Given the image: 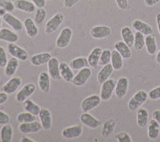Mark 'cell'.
Masks as SVG:
<instances>
[{
	"label": "cell",
	"mask_w": 160,
	"mask_h": 142,
	"mask_svg": "<svg viewBox=\"0 0 160 142\" xmlns=\"http://www.w3.org/2000/svg\"><path fill=\"white\" fill-rule=\"evenodd\" d=\"M152 118L155 119L160 125V109H155L152 113Z\"/></svg>",
	"instance_id": "51"
},
{
	"label": "cell",
	"mask_w": 160,
	"mask_h": 142,
	"mask_svg": "<svg viewBox=\"0 0 160 142\" xmlns=\"http://www.w3.org/2000/svg\"><path fill=\"white\" fill-rule=\"evenodd\" d=\"M115 86L116 82L113 78L108 79L102 84L99 96L102 101H108L111 98L113 93L115 91Z\"/></svg>",
	"instance_id": "4"
},
{
	"label": "cell",
	"mask_w": 160,
	"mask_h": 142,
	"mask_svg": "<svg viewBox=\"0 0 160 142\" xmlns=\"http://www.w3.org/2000/svg\"><path fill=\"white\" fill-rule=\"evenodd\" d=\"M80 0H64L63 5L66 8L70 9V8L73 7L75 4L78 3Z\"/></svg>",
	"instance_id": "48"
},
{
	"label": "cell",
	"mask_w": 160,
	"mask_h": 142,
	"mask_svg": "<svg viewBox=\"0 0 160 142\" xmlns=\"http://www.w3.org/2000/svg\"><path fill=\"white\" fill-rule=\"evenodd\" d=\"M18 34L8 28H2L0 31V40L9 43H16L18 41Z\"/></svg>",
	"instance_id": "20"
},
{
	"label": "cell",
	"mask_w": 160,
	"mask_h": 142,
	"mask_svg": "<svg viewBox=\"0 0 160 142\" xmlns=\"http://www.w3.org/2000/svg\"><path fill=\"white\" fill-rule=\"evenodd\" d=\"M36 86L33 83H28L22 87L15 95V100L19 103H24L26 100L29 99L30 97L35 93Z\"/></svg>",
	"instance_id": "5"
},
{
	"label": "cell",
	"mask_w": 160,
	"mask_h": 142,
	"mask_svg": "<svg viewBox=\"0 0 160 142\" xmlns=\"http://www.w3.org/2000/svg\"><path fill=\"white\" fill-rule=\"evenodd\" d=\"M0 7H2L7 11V12H12L15 9V4L8 0H1L0 1Z\"/></svg>",
	"instance_id": "44"
},
{
	"label": "cell",
	"mask_w": 160,
	"mask_h": 142,
	"mask_svg": "<svg viewBox=\"0 0 160 142\" xmlns=\"http://www.w3.org/2000/svg\"><path fill=\"white\" fill-rule=\"evenodd\" d=\"M69 65L73 70H80L82 68L89 67L88 58H84V57H78L73 59L71 61Z\"/></svg>",
	"instance_id": "36"
},
{
	"label": "cell",
	"mask_w": 160,
	"mask_h": 142,
	"mask_svg": "<svg viewBox=\"0 0 160 142\" xmlns=\"http://www.w3.org/2000/svg\"><path fill=\"white\" fill-rule=\"evenodd\" d=\"M8 62L7 51L3 46H0V67L4 68Z\"/></svg>",
	"instance_id": "43"
},
{
	"label": "cell",
	"mask_w": 160,
	"mask_h": 142,
	"mask_svg": "<svg viewBox=\"0 0 160 142\" xmlns=\"http://www.w3.org/2000/svg\"><path fill=\"white\" fill-rule=\"evenodd\" d=\"M102 51V50L100 47H95L91 51L88 57L89 66H91L92 68H96L98 66Z\"/></svg>",
	"instance_id": "29"
},
{
	"label": "cell",
	"mask_w": 160,
	"mask_h": 142,
	"mask_svg": "<svg viewBox=\"0 0 160 142\" xmlns=\"http://www.w3.org/2000/svg\"><path fill=\"white\" fill-rule=\"evenodd\" d=\"M19 66V60L16 58H11L4 67V73L8 77H13L16 73L17 69Z\"/></svg>",
	"instance_id": "26"
},
{
	"label": "cell",
	"mask_w": 160,
	"mask_h": 142,
	"mask_svg": "<svg viewBox=\"0 0 160 142\" xmlns=\"http://www.w3.org/2000/svg\"><path fill=\"white\" fill-rule=\"evenodd\" d=\"M13 128L11 125L5 124L0 130V140L2 142H11L13 138Z\"/></svg>",
	"instance_id": "30"
},
{
	"label": "cell",
	"mask_w": 160,
	"mask_h": 142,
	"mask_svg": "<svg viewBox=\"0 0 160 142\" xmlns=\"http://www.w3.org/2000/svg\"><path fill=\"white\" fill-rule=\"evenodd\" d=\"M35 12L34 21L38 26H40L45 22V19L47 18V11L44 10V8H38Z\"/></svg>",
	"instance_id": "39"
},
{
	"label": "cell",
	"mask_w": 160,
	"mask_h": 142,
	"mask_svg": "<svg viewBox=\"0 0 160 142\" xmlns=\"http://www.w3.org/2000/svg\"><path fill=\"white\" fill-rule=\"evenodd\" d=\"M82 127L80 125H72L62 130V136L65 139H75L79 137L82 133Z\"/></svg>",
	"instance_id": "16"
},
{
	"label": "cell",
	"mask_w": 160,
	"mask_h": 142,
	"mask_svg": "<svg viewBox=\"0 0 160 142\" xmlns=\"http://www.w3.org/2000/svg\"><path fill=\"white\" fill-rule=\"evenodd\" d=\"M8 97H8V93L5 92H0V106L8 102Z\"/></svg>",
	"instance_id": "50"
},
{
	"label": "cell",
	"mask_w": 160,
	"mask_h": 142,
	"mask_svg": "<svg viewBox=\"0 0 160 142\" xmlns=\"http://www.w3.org/2000/svg\"><path fill=\"white\" fill-rule=\"evenodd\" d=\"M14 4L15 9L28 14H32L36 11V6L30 0H15Z\"/></svg>",
	"instance_id": "17"
},
{
	"label": "cell",
	"mask_w": 160,
	"mask_h": 142,
	"mask_svg": "<svg viewBox=\"0 0 160 142\" xmlns=\"http://www.w3.org/2000/svg\"><path fill=\"white\" fill-rule=\"evenodd\" d=\"M73 31L70 27H65L62 30L55 41V45L59 49H64L70 44L72 38Z\"/></svg>",
	"instance_id": "6"
},
{
	"label": "cell",
	"mask_w": 160,
	"mask_h": 142,
	"mask_svg": "<svg viewBox=\"0 0 160 142\" xmlns=\"http://www.w3.org/2000/svg\"><path fill=\"white\" fill-rule=\"evenodd\" d=\"M115 50H116L123 59H129L131 57V47L125 43L123 41H118L115 43Z\"/></svg>",
	"instance_id": "33"
},
{
	"label": "cell",
	"mask_w": 160,
	"mask_h": 142,
	"mask_svg": "<svg viewBox=\"0 0 160 142\" xmlns=\"http://www.w3.org/2000/svg\"><path fill=\"white\" fill-rule=\"evenodd\" d=\"M24 109L25 111L29 112V113H32V114L35 115V116H38L40 113V110H41V108L38 105H37L36 103L33 102L31 99H28L24 102L23 105Z\"/></svg>",
	"instance_id": "37"
},
{
	"label": "cell",
	"mask_w": 160,
	"mask_h": 142,
	"mask_svg": "<svg viewBox=\"0 0 160 142\" xmlns=\"http://www.w3.org/2000/svg\"><path fill=\"white\" fill-rule=\"evenodd\" d=\"M101 97L97 94H93L87 97L81 102V109L82 113H89L96 107H98L101 103Z\"/></svg>",
	"instance_id": "3"
},
{
	"label": "cell",
	"mask_w": 160,
	"mask_h": 142,
	"mask_svg": "<svg viewBox=\"0 0 160 142\" xmlns=\"http://www.w3.org/2000/svg\"><path fill=\"white\" fill-rule=\"evenodd\" d=\"M36 117L35 115L32 114V113H29V112H22L17 115L16 120L18 121L19 123H24V122H31L36 121Z\"/></svg>",
	"instance_id": "40"
},
{
	"label": "cell",
	"mask_w": 160,
	"mask_h": 142,
	"mask_svg": "<svg viewBox=\"0 0 160 142\" xmlns=\"http://www.w3.org/2000/svg\"><path fill=\"white\" fill-rule=\"evenodd\" d=\"M24 28H25L26 33L28 37L31 38H34L38 35V26L35 22L34 19L31 18H26L23 22Z\"/></svg>",
	"instance_id": "21"
},
{
	"label": "cell",
	"mask_w": 160,
	"mask_h": 142,
	"mask_svg": "<svg viewBox=\"0 0 160 142\" xmlns=\"http://www.w3.org/2000/svg\"><path fill=\"white\" fill-rule=\"evenodd\" d=\"M160 2V0H144V3L149 7H152Z\"/></svg>",
	"instance_id": "52"
},
{
	"label": "cell",
	"mask_w": 160,
	"mask_h": 142,
	"mask_svg": "<svg viewBox=\"0 0 160 142\" xmlns=\"http://www.w3.org/2000/svg\"><path fill=\"white\" fill-rule=\"evenodd\" d=\"M42 125L41 123L37 121L31 122H24V123H20L18 125V130L20 133L22 134H28V133H38L42 130Z\"/></svg>",
	"instance_id": "10"
},
{
	"label": "cell",
	"mask_w": 160,
	"mask_h": 142,
	"mask_svg": "<svg viewBox=\"0 0 160 142\" xmlns=\"http://www.w3.org/2000/svg\"><path fill=\"white\" fill-rule=\"evenodd\" d=\"M111 50L108 49H106L102 51L101 56L99 59L98 65L100 66H105L107 64H109L111 62Z\"/></svg>",
	"instance_id": "41"
},
{
	"label": "cell",
	"mask_w": 160,
	"mask_h": 142,
	"mask_svg": "<svg viewBox=\"0 0 160 142\" xmlns=\"http://www.w3.org/2000/svg\"><path fill=\"white\" fill-rule=\"evenodd\" d=\"M145 47L150 55H154L157 52L156 38L153 35H147L145 37Z\"/></svg>",
	"instance_id": "34"
},
{
	"label": "cell",
	"mask_w": 160,
	"mask_h": 142,
	"mask_svg": "<svg viewBox=\"0 0 160 142\" xmlns=\"http://www.w3.org/2000/svg\"><path fill=\"white\" fill-rule=\"evenodd\" d=\"M31 2H34L36 7L38 8H44L46 6V1L47 0H31Z\"/></svg>",
	"instance_id": "49"
},
{
	"label": "cell",
	"mask_w": 160,
	"mask_h": 142,
	"mask_svg": "<svg viewBox=\"0 0 160 142\" xmlns=\"http://www.w3.org/2000/svg\"><path fill=\"white\" fill-rule=\"evenodd\" d=\"M51 58H52V56L49 52L37 54L33 55L31 58V63L33 66H42V65L48 63Z\"/></svg>",
	"instance_id": "22"
},
{
	"label": "cell",
	"mask_w": 160,
	"mask_h": 142,
	"mask_svg": "<svg viewBox=\"0 0 160 142\" xmlns=\"http://www.w3.org/2000/svg\"><path fill=\"white\" fill-rule=\"evenodd\" d=\"M111 64L115 70H120L123 66V58L116 50H111Z\"/></svg>",
	"instance_id": "35"
},
{
	"label": "cell",
	"mask_w": 160,
	"mask_h": 142,
	"mask_svg": "<svg viewBox=\"0 0 160 142\" xmlns=\"http://www.w3.org/2000/svg\"><path fill=\"white\" fill-rule=\"evenodd\" d=\"M115 2L117 4V7L122 11H125L129 7L128 0H115Z\"/></svg>",
	"instance_id": "47"
},
{
	"label": "cell",
	"mask_w": 160,
	"mask_h": 142,
	"mask_svg": "<svg viewBox=\"0 0 160 142\" xmlns=\"http://www.w3.org/2000/svg\"><path fill=\"white\" fill-rule=\"evenodd\" d=\"M121 37L122 38V41L125 42L127 45L131 47L134 45V41H135V34L133 33L132 30L129 26H124L121 29Z\"/></svg>",
	"instance_id": "31"
},
{
	"label": "cell",
	"mask_w": 160,
	"mask_h": 142,
	"mask_svg": "<svg viewBox=\"0 0 160 142\" xmlns=\"http://www.w3.org/2000/svg\"><path fill=\"white\" fill-rule=\"evenodd\" d=\"M2 29V18L0 16V31Z\"/></svg>",
	"instance_id": "57"
},
{
	"label": "cell",
	"mask_w": 160,
	"mask_h": 142,
	"mask_svg": "<svg viewBox=\"0 0 160 142\" xmlns=\"http://www.w3.org/2000/svg\"><path fill=\"white\" fill-rule=\"evenodd\" d=\"M7 13V11H6L4 8L2 7H0V16L1 17H3L5 15V14Z\"/></svg>",
	"instance_id": "55"
},
{
	"label": "cell",
	"mask_w": 160,
	"mask_h": 142,
	"mask_svg": "<svg viewBox=\"0 0 160 142\" xmlns=\"http://www.w3.org/2000/svg\"><path fill=\"white\" fill-rule=\"evenodd\" d=\"M79 121L82 125L92 130H95L100 125L99 121L89 113H82L80 115Z\"/></svg>",
	"instance_id": "18"
},
{
	"label": "cell",
	"mask_w": 160,
	"mask_h": 142,
	"mask_svg": "<svg viewBox=\"0 0 160 142\" xmlns=\"http://www.w3.org/2000/svg\"><path fill=\"white\" fill-rule=\"evenodd\" d=\"M133 47L136 51H141L145 47V35L143 34L136 31L135 34V41Z\"/></svg>",
	"instance_id": "38"
},
{
	"label": "cell",
	"mask_w": 160,
	"mask_h": 142,
	"mask_svg": "<svg viewBox=\"0 0 160 142\" xmlns=\"http://www.w3.org/2000/svg\"><path fill=\"white\" fill-rule=\"evenodd\" d=\"M8 53L11 57L16 58L19 61L25 62L29 58V54L25 49L17 45L16 43H9L8 45Z\"/></svg>",
	"instance_id": "7"
},
{
	"label": "cell",
	"mask_w": 160,
	"mask_h": 142,
	"mask_svg": "<svg viewBox=\"0 0 160 142\" xmlns=\"http://www.w3.org/2000/svg\"><path fill=\"white\" fill-rule=\"evenodd\" d=\"M148 99V93L145 90H138L134 94L128 102V109L130 111H136Z\"/></svg>",
	"instance_id": "1"
},
{
	"label": "cell",
	"mask_w": 160,
	"mask_h": 142,
	"mask_svg": "<svg viewBox=\"0 0 160 142\" xmlns=\"http://www.w3.org/2000/svg\"><path fill=\"white\" fill-rule=\"evenodd\" d=\"M155 20H156V24H157V29H158V33L160 35V12L158 13L155 17Z\"/></svg>",
	"instance_id": "53"
},
{
	"label": "cell",
	"mask_w": 160,
	"mask_h": 142,
	"mask_svg": "<svg viewBox=\"0 0 160 142\" xmlns=\"http://www.w3.org/2000/svg\"><path fill=\"white\" fill-rule=\"evenodd\" d=\"M59 62L58 59L52 57L48 63V73L51 76V78L53 80L58 81L61 78L59 71Z\"/></svg>",
	"instance_id": "13"
},
{
	"label": "cell",
	"mask_w": 160,
	"mask_h": 142,
	"mask_svg": "<svg viewBox=\"0 0 160 142\" xmlns=\"http://www.w3.org/2000/svg\"><path fill=\"white\" fill-rule=\"evenodd\" d=\"M148 98L152 101L160 99V86L151 89L148 93Z\"/></svg>",
	"instance_id": "45"
},
{
	"label": "cell",
	"mask_w": 160,
	"mask_h": 142,
	"mask_svg": "<svg viewBox=\"0 0 160 142\" xmlns=\"http://www.w3.org/2000/svg\"><path fill=\"white\" fill-rule=\"evenodd\" d=\"M129 87V80L126 77H121L118 78L115 86V93L117 97L118 98H123L127 95Z\"/></svg>",
	"instance_id": "12"
},
{
	"label": "cell",
	"mask_w": 160,
	"mask_h": 142,
	"mask_svg": "<svg viewBox=\"0 0 160 142\" xmlns=\"http://www.w3.org/2000/svg\"><path fill=\"white\" fill-rule=\"evenodd\" d=\"M2 20L8 25H9L14 31H17V32L21 31L24 27L23 22L20 20L19 18L15 17V15H13L10 12L6 13L5 15L2 17Z\"/></svg>",
	"instance_id": "11"
},
{
	"label": "cell",
	"mask_w": 160,
	"mask_h": 142,
	"mask_svg": "<svg viewBox=\"0 0 160 142\" xmlns=\"http://www.w3.org/2000/svg\"><path fill=\"white\" fill-rule=\"evenodd\" d=\"M133 29L135 31H138L140 33L143 34L144 35H149L153 34V28L150 24L140 20V19H135L131 23Z\"/></svg>",
	"instance_id": "19"
},
{
	"label": "cell",
	"mask_w": 160,
	"mask_h": 142,
	"mask_svg": "<svg viewBox=\"0 0 160 142\" xmlns=\"http://www.w3.org/2000/svg\"><path fill=\"white\" fill-rule=\"evenodd\" d=\"M40 123L42 125V127L45 130H50L52 127V117L51 113L48 109L42 108L40 110L38 114Z\"/></svg>",
	"instance_id": "15"
},
{
	"label": "cell",
	"mask_w": 160,
	"mask_h": 142,
	"mask_svg": "<svg viewBox=\"0 0 160 142\" xmlns=\"http://www.w3.org/2000/svg\"><path fill=\"white\" fill-rule=\"evenodd\" d=\"M160 134V125L155 119H151L148 126V135L151 140H156Z\"/></svg>",
	"instance_id": "28"
},
{
	"label": "cell",
	"mask_w": 160,
	"mask_h": 142,
	"mask_svg": "<svg viewBox=\"0 0 160 142\" xmlns=\"http://www.w3.org/2000/svg\"><path fill=\"white\" fill-rule=\"evenodd\" d=\"M136 119L138 127L144 128L148 125L149 121V112L144 108H138L137 109Z\"/></svg>",
	"instance_id": "27"
},
{
	"label": "cell",
	"mask_w": 160,
	"mask_h": 142,
	"mask_svg": "<svg viewBox=\"0 0 160 142\" xmlns=\"http://www.w3.org/2000/svg\"><path fill=\"white\" fill-rule=\"evenodd\" d=\"M73 69H71L70 65H68L66 62H61L59 64V71H60V76L67 82H72L75 74L73 72Z\"/></svg>",
	"instance_id": "24"
},
{
	"label": "cell",
	"mask_w": 160,
	"mask_h": 142,
	"mask_svg": "<svg viewBox=\"0 0 160 142\" xmlns=\"http://www.w3.org/2000/svg\"><path fill=\"white\" fill-rule=\"evenodd\" d=\"M38 86L44 93H49L51 89V76L47 72L40 73L38 76Z\"/></svg>",
	"instance_id": "25"
},
{
	"label": "cell",
	"mask_w": 160,
	"mask_h": 142,
	"mask_svg": "<svg viewBox=\"0 0 160 142\" xmlns=\"http://www.w3.org/2000/svg\"><path fill=\"white\" fill-rule=\"evenodd\" d=\"M22 84V79L18 77H12L11 79L6 82L2 86V90L3 92L9 94H13L17 91L18 88L20 87Z\"/></svg>",
	"instance_id": "14"
},
{
	"label": "cell",
	"mask_w": 160,
	"mask_h": 142,
	"mask_svg": "<svg viewBox=\"0 0 160 142\" xmlns=\"http://www.w3.org/2000/svg\"><path fill=\"white\" fill-rule=\"evenodd\" d=\"M47 1H51V0H47Z\"/></svg>",
	"instance_id": "58"
},
{
	"label": "cell",
	"mask_w": 160,
	"mask_h": 142,
	"mask_svg": "<svg viewBox=\"0 0 160 142\" xmlns=\"http://www.w3.org/2000/svg\"><path fill=\"white\" fill-rule=\"evenodd\" d=\"M114 68H113L111 64H107L105 66H102V69H100L99 72L97 74V81L98 83L102 84L104 82L110 78V77L114 72Z\"/></svg>",
	"instance_id": "23"
},
{
	"label": "cell",
	"mask_w": 160,
	"mask_h": 142,
	"mask_svg": "<svg viewBox=\"0 0 160 142\" xmlns=\"http://www.w3.org/2000/svg\"><path fill=\"white\" fill-rule=\"evenodd\" d=\"M10 116L5 112L0 110V125H3L5 124H8L10 122Z\"/></svg>",
	"instance_id": "46"
},
{
	"label": "cell",
	"mask_w": 160,
	"mask_h": 142,
	"mask_svg": "<svg viewBox=\"0 0 160 142\" xmlns=\"http://www.w3.org/2000/svg\"><path fill=\"white\" fill-rule=\"evenodd\" d=\"M20 141L21 142H35V140H33L32 139L30 138V137L23 136V137H21V139H20Z\"/></svg>",
	"instance_id": "54"
},
{
	"label": "cell",
	"mask_w": 160,
	"mask_h": 142,
	"mask_svg": "<svg viewBox=\"0 0 160 142\" xmlns=\"http://www.w3.org/2000/svg\"><path fill=\"white\" fill-rule=\"evenodd\" d=\"M64 21V15L62 13H57L51 17L45 25V32L48 35L55 33Z\"/></svg>",
	"instance_id": "2"
},
{
	"label": "cell",
	"mask_w": 160,
	"mask_h": 142,
	"mask_svg": "<svg viewBox=\"0 0 160 142\" xmlns=\"http://www.w3.org/2000/svg\"><path fill=\"white\" fill-rule=\"evenodd\" d=\"M156 62H157V63L159 64L160 65V49H159V50L158 51V53H157V54H156Z\"/></svg>",
	"instance_id": "56"
},
{
	"label": "cell",
	"mask_w": 160,
	"mask_h": 142,
	"mask_svg": "<svg viewBox=\"0 0 160 142\" xmlns=\"http://www.w3.org/2000/svg\"><path fill=\"white\" fill-rule=\"evenodd\" d=\"M90 35L94 39H103L108 38L111 35V29L110 26L106 25L95 26L91 28L90 31Z\"/></svg>",
	"instance_id": "9"
},
{
	"label": "cell",
	"mask_w": 160,
	"mask_h": 142,
	"mask_svg": "<svg viewBox=\"0 0 160 142\" xmlns=\"http://www.w3.org/2000/svg\"><path fill=\"white\" fill-rule=\"evenodd\" d=\"M92 75L91 69L89 67H85L80 69L72 80V84L75 86H82L89 81Z\"/></svg>",
	"instance_id": "8"
},
{
	"label": "cell",
	"mask_w": 160,
	"mask_h": 142,
	"mask_svg": "<svg viewBox=\"0 0 160 142\" xmlns=\"http://www.w3.org/2000/svg\"><path fill=\"white\" fill-rule=\"evenodd\" d=\"M115 140L118 142H131V137L127 132H120L117 133L115 137Z\"/></svg>",
	"instance_id": "42"
},
{
	"label": "cell",
	"mask_w": 160,
	"mask_h": 142,
	"mask_svg": "<svg viewBox=\"0 0 160 142\" xmlns=\"http://www.w3.org/2000/svg\"><path fill=\"white\" fill-rule=\"evenodd\" d=\"M115 125H116V121L115 119L111 118L106 121L103 123L102 130H101V133H102V137L104 138L109 137L113 133L114 130H115Z\"/></svg>",
	"instance_id": "32"
}]
</instances>
